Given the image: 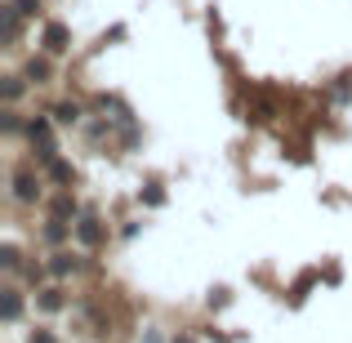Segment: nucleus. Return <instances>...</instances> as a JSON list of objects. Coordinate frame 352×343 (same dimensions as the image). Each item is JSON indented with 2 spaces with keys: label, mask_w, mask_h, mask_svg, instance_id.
Listing matches in <instances>:
<instances>
[{
  "label": "nucleus",
  "mask_w": 352,
  "mask_h": 343,
  "mask_svg": "<svg viewBox=\"0 0 352 343\" xmlns=\"http://www.w3.org/2000/svg\"><path fill=\"white\" fill-rule=\"evenodd\" d=\"M32 9H41V0H18L14 14H32Z\"/></svg>",
  "instance_id": "obj_3"
},
{
  "label": "nucleus",
  "mask_w": 352,
  "mask_h": 343,
  "mask_svg": "<svg viewBox=\"0 0 352 343\" xmlns=\"http://www.w3.org/2000/svg\"><path fill=\"white\" fill-rule=\"evenodd\" d=\"M18 197H23V201H27V197H36V188H32V179H27V174L18 179Z\"/></svg>",
  "instance_id": "obj_2"
},
{
  "label": "nucleus",
  "mask_w": 352,
  "mask_h": 343,
  "mask_svg": "<svg viewBox=\"0 0 352 343\" xmlns=\"http://www.w3.org/2000/svg\"><path fill=\"white\" fill-rule=\"evenodd\" d=\"M45 45H50V49H63V45H67V27L50 23V27H45Z\"/></svg>",
  "instance_id": "obj_1"
}]
</instances>
